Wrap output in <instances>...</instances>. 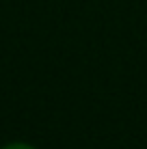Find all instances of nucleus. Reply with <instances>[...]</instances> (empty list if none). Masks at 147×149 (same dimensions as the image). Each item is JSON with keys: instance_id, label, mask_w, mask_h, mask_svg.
I'll use <instances>...</instances> for the list:
<instances>
[{"instance_id": "f257e3e1", "label": "nucleus", "mask_w": 147, "mask_h": 149, "mask_svg": "<svg viewBox=\"0 0 147 149\" xmlns=\"http://www.w3.org/2000/svg\"><path fill=\"white\" fill-rule=\"evenodd\" d=\"M2 149H35V147L24 145V143H13V145H7V147H2Z\"/></svg>"}]
</instances>
